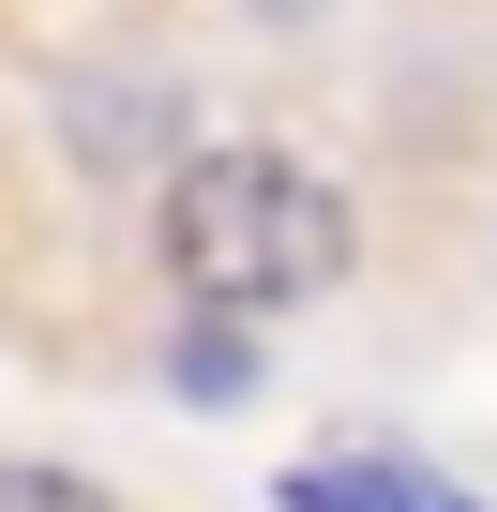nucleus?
Segmentation results:
<instances>
[{"mask_svg": "<svg viewBox=\"0 0 497 512\" xmlns=\"http://www.w3.org/2000/svg\"><path fill=\"white\" fill-rule=\"evenodd\" d=\"M0 512H121L91 467H46V452H0Z\"/></svg>", "mask_w": 497, "mask_h": 512, "instance_id": "4", "label": "nucleus"}, {"mask_svg": "<svg viewBox=\"0 0 497 512\" xmlns=\"http://www.w3.org/2000/svg\"><path fill=\"white\" fill-rule=\"evenodd\" d=\"M166 392L181 407H241V392H257V332H241V317H181L166 332Z\"/></svg>", "mask_w": 497, "mask_h": 512, "instance_id": "3", "label": "nucleus"}, {"mask_svg": "<svg viewBox=\"0 0 497 512\" xmlns=\"http://www.w3.org/2000/svg\"><path fill=\"white\" fill-rule=\"evenodd\" d=\"M272 512H482V497H452V482L407 467V452H332V467H287Z\"/></svg>", "mask_w": 497, "mask_h": 512, "instance_id": "2", "label": "nucleus"}, {"mask_svg": "<svg viewBox=\"0 0 497 512\" xmlns=\"http://www.w3.org/2000/svg\"><path fill=\"white\" fill-rule=\"evenodd\" d=\"M151 256H166V287L196 302V317H302V302H332L347 287V256H362V226H347V196H332V166H302V151H181L166 181H151Z\"/></svg>", "mask_w": 497, "mask_h": 512, "instance_id": "1", "label": "nucleus"}]
</instances>
